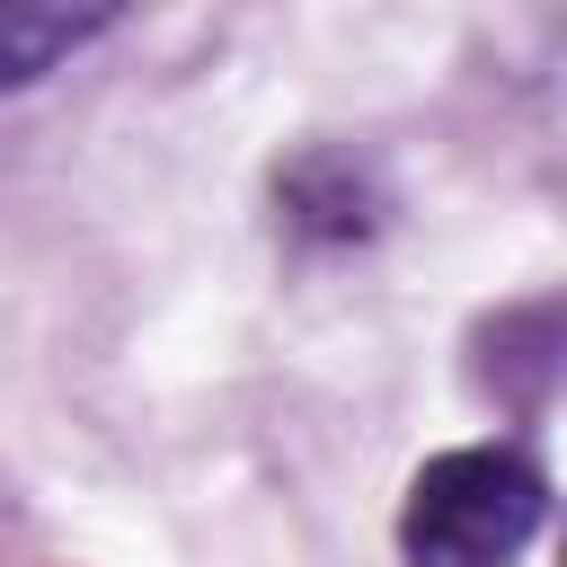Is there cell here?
<instances>
[{
  "label": "cell",
  "instance_id": "cell-2",
  "mask_svg": "<svg viewBox=\"0 0 567 567\" xmlns=\"http://www.w3.org/2000/svg\"><path fill=\"white\" fill-rule=\"evenodd\" d=\"M115 9H44V0H0V89L44 80L62 53H80L89 35H106Z\"/></svg>",
  "mask_w": 567,
  "mask_h": 567
},
{
  "label": "cell",
  "instance_id": "cell-1",
  "mask_svg": "<svg viewBox=\"0 0 567 567\" xmlns=\"http://www.w3.org/2000/svg\"><path fill=\"white\" fill-rule=\"evenodd\" d=\"M540 514H549V478L532 452L461 443L408 478L399 549H408V567H514L532 549Z\"/></svg>",
  "mask_w": 567,
  "mask_h": 567
}]
</instances>
